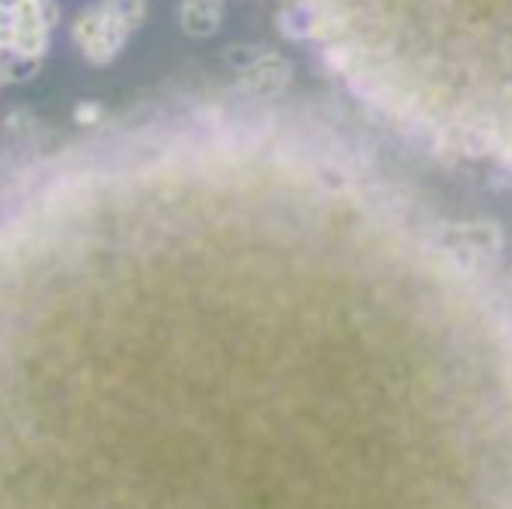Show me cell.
Masks as SVG:
<instances>
[{
    "instance_id": "cell-1",
    "label": "cell",
    "mask_w": 512,
    "mask_h": 509,
    "mask_svg": "<svg viewBox=\"0 0 512 509\" xmlns=\"http://www.w3.org/2000/svg\"><path fill=\"white\" fill-rule=\"evenodd\" d=\"M230 53H234L230 60L241 70V91L248 98H265V102H269L279 91L290 88L293 67L283 53H276V49H255V53L244 49L248 56H237V49H230Z\"/></svg>"
},
{
    "instance_id": "cell-2",
    "label": "cell",
    "mask_w": 512,
    "mask_h": 509,
    "mask_svg": "<svg viewBox=\"0 0 512 509\" xmlns=\"http://www.w3.org/2000/svg\"><path fill=\"white\" fill-rule=\"evenodd\" d=\"M74 35H77V46L84 49V56H88V60L108 63L122 49L129 28L122 25L119 18H112L105 7H95V11H88V14H81V18H77Z\"/></svg>"
},
{
    "instance_id": "cell-3",
    "label": "cell",
    "mask_w": 512,
    "mask_h": 509,
    "mask_svg": "<svg viewBox=\"0 0 512 509\" xmlns=\"http://www.w3.org/2000/svg\"><path fill=\"white\" fill-rule=\"evenodd\" d=\"M223 14H227V4L223 0H182L178 7V21L189 35L196 39H206L216 28L223 25Z\"/></svg>"
},
{
    "instance_id": "cell-4",
    "label": "cell",
    "mask_w": 512,
    "mask_h": 509,
    "mask_svg": "<svg viewBox=\"0 0 512 509\" xmlns=\"http://www.w3.org/2000/svg\"><path fill=\"white\" fill-rule=\"evenodd\" d=\"M102 7L112 14V18H119L129 32H133V28L147 18V0H105Z\"/></svg>"
},
{
    "instance_id": "cell-5",
    "label": "cell",
    "mask_w": 512,
    "mask_h": 509,
    "mask_svg": "<svg viewBox=\"0 0 512 509\" xmlns=\"http://www.w3.org/2000/svg\"><path fill=\"white\" fill-rule=\"evenodd\" d=\"M98 116H102V112H98V105H81V112H77V119H81V123H95Z\"/></svg>"
}]
</instances>
